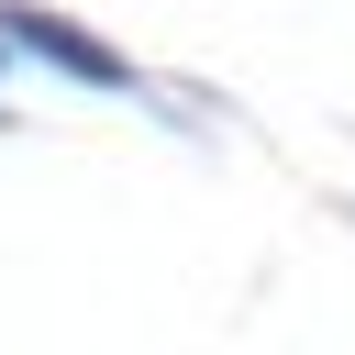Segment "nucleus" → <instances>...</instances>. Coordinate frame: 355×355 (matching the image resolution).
<instances>
[{
  "instance_id": "1",
  "label": "nucleus",
  "mask_w": 355,
  "mask_h": 355,
  "mask_svg": "<svg viewBox=\"0 0 355 355\" xmlns=\"http://www.w3.org/2000/svg\"><path fill=\"white\" fill-rule=\"evenodd\" d=\"M0 33H11V44H33L44 67H67L78 89H133V67H122L89 22H67V11H44V0H0Z\"/></svg>"
}]
</instances>
